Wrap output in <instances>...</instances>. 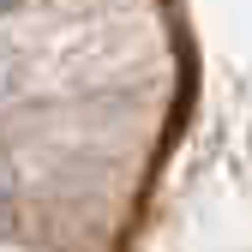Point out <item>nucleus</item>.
<instances>
[{"label":"nucleus","instance_id":"obj_3","mask_svg":"<svg viewBox=\"0 0 252 252\" xmlns=\"http://www.w3.org/2000/svg\"><path fill=\"white\" fill-rule=\"evenodd\" d=\"M18 6H24V0H0V18H6V12H18Z\"/></svg>","mask_w":252,"mask_h":252},{"label":"nucleus","instance_id":"obj_1","mask_svg":"<svg viewBox=\"0 0 252 252\" xmlns=\"http://www.w3.org/2000/svg\"><path fill=\"white\" fill-rule=\"evenodd\" d=\"M12 84H18V54H12L6 42H0V96H6Z\"/></svg>","mask_w":252,"mask_h":252},{"label":"nucleus","instance_id":"obj_2","mask_svg":"<svg viewBox=\"0 0 252 252\" xmlns=\"http://www.w3.org/2000/svg\"><path fill=\"white\" fill-rule=\"evenodd\" d=\"M6 192H12V168L0 162V198H6Z\"/></svg>","mask_w":252,"mask_h":252}]
</instances>
